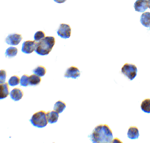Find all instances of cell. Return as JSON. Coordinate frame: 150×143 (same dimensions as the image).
<instances>
[{
    "label": "cell",
    "mask_w": 150,
    "mask_h": 143,
    "mask_svg": "<svg viewBox=\"0 0 150 143\" xmlns=\"http://www.w3.org/2000/svg\"><path fill=\"white\" fill-rule=\"evenodd\" d=\"M93 143H109L112 142V133L107 125H99L96 127L91 135Z\"/></svg>",
    "instance_id": "obj_1"
},
{
    "label": "cell",
    "mask_w": 150,
    "mask_h": 143,
    "mask_svg": "<svg viewBox=\"0 0 150 143\" xmlns=\"http://www.w3.org/2000/svg\"><path fill=\"white\" fill-rule=\"evenodd\" d=\"M55 42V38L54 37H45L37 42L36 53L41 56L47 55L51 51Z\"/></svg>",
    "instance_id": "obj_2"
},
{
    "label": "cell",
    "mask_w": 150,
    "mask_h": 143,
    "mask_svg": "<svg viewBox=\"0 0 150 143\" xmlns=\"http://www.w3.org/2000/svg\"><path fill=\"white\" fill-rule=\"evenodd\" d=\"M32 124L37 128H42L48 124L46 113L44 111H40L35 113L30 120Z\"/></svg>",
    "instance_id": "obj_3"
},
{
    "label": "cell",
    "mask_w": 150,
    "mask_h": 143,
    "mask_svg": "<svg viewBox=\"0 0 150 143\" xmlns=\"http://www.w3.org/2000/svg\"><path fill=\"white\" fill-rule=\"evenodd\" d=\"M137 72V67L132 64L126 63L122 68V73L130 81L133 80L136 77Z\"/></svg>",
    "instance_id": "obj_4"
},
{
    "label": "cell",
    "mask_w": 150,
    "mask_h": 143,
    "mask_svg": "<svg viewBox=\"0 0 150 143\" xmlns=\"http://www.w3.org/2000/svg\"><path fill=\"white\" fill-rule=\"evenodd\" d=\"M57 34L63 39L69 38L71 34V28L68 24H60V27L57 31Z\"/></svg>",
    "instance_id": "obj_5"
},
{
    "label": "cell",
    "mask_w": 150,
    "mask_h": 143,
    "mask_svg": "<svg viewBox=\"0 0 150 143\" xmlns=\"http://www.w3.org/2000/svg\"><path fill=\"white\" fill-rule=\"evenodd\" d=\"M37 42L35 41L24 42L22 47V51L25 54H31L35 51Z\"/></svg>",
    "instance_id": "obj_6"
},
{
    "label": "cell",
    "mask_w": 150,
    "mask_h": 143,
    "mask_svg": "<svg viewBox=\"0 0 150 143\" xmlns=\"http://www.w3.org/2000/svg\"><path fill=\"white\" fill-rule=\"evenodd\" d=\"M23 39L22 35L18 34L9 35L6 39V42L7 44L16 46L20 43Z\"/></svg>",
    "instance_id": "obj_7"
},
{
    "label": "cell",
    "mask_w": 150,
    "mask_h": 143,
    "mask_svg": "<svg viewBox=\"0 0 150 143\" xmlns=\"http://www.w3.org/2000/svg\"><path fill=\"white\" fill-rule=\"evenodd\" d=\"M80 72L78 68L74 66L69 67L67 70L64 76L66 78H72L73 79H76L80 76Z\"/></svg>",
    "instance_id": "obj_8"
},
{
    "label": "cell",
    "mask_w": 150,
    "mask_h": 143,
    "mask_svg": "<svg viewBox=\"0 0 150 143\" xmlns=\"http://www.w3.org/2000/svg\"><path fill=\"white\" fill-rule=\"evenodd\" d=\"M135 10L137 12L143 13L148 9L147 1L146 0H137L134 5Z\"/></svg>",
    "instance_id": "obj_9"
},
{
    "label": "cell",
    "mask_w": 150,
    "mask_h": 143,
    "mask_svg": "<svg viewBox=\"0 0 150 143\" xmlns=\"http://www.w3.org/2000/svg\"><path fill=\"white\" fill-rule=\"evenodd\" d=\"M24 95V93L22 90L19 88H14L11 92L10 96L11 99L15 101L20 100Z\"/></svg>",
    "instance_id": "obj_10"
},
{
    "label": "cell",
    "mask_w": 150,
    "mask_h": 143,
    "mask_svg": "<svg viewBox=\"0 0 150 143\" xmlns=\"http://www.w3.org/2000/svg\"><path fill=\"white\" fill-rule=\"evenodd\" d=\"M127 135H128V138L130 139L134 140V139H138L139 137L138 129L135 126L130 127L128 130Z\"/></svg>",
    "instance_id": "obj_11"
},
{
    "label": "cell",
    "mask_w": 150,
    "mask_h": 143,
    "mask_svg": "<svg viewBox=\"0 0 150 143\" xmlns=\"http://www.w3.org/2000/svg\"><path fill=\"white\" fill-rule=\"evenodd\" d=\"M47 119L50 124L56 123L58 121L59 113L55 111H49L46 113Z\"/></svg>",
    "instance_id": "obj_12"
},
{
    "label": "cell",
    "mask_w": 150,
    "mask_h": 143,
    "mask_svg": "<svg viewBox=\"0 0 150 143\" xmlns=\"http://www.w3.org/2000/svg\"><path fill=\"white\" fill-rule=\"evenodd\" d=\"M140 22L145 27H150V13L145 12L140 18Z\"/></svg>",
    "instance_id": "obj_13"
},
{
    "label": "cell",
    "mask_w": 150,
    "mask_h": 143,
    "mask_svg": "<svg viewBox=\"0 0 150 143\" xmlns=\"http://www.w3.org/2000/svg\"><path fill=\"white\" fill-rule=\"evenodd\" d=\"M1 88V93H0V99H4L7 97L9 94V87L8 84L7 83H5L1 84L0 85Z\"/></svg>",
    "instance_id": "obj_14"
},
{
    "label": "cell",
    "mask_w": 150,
    "mask_h": 143,
    "mask_svg": "<svg viewBox=\"0 0 150 143\" xmlns=\"http://www.w3.org/2000/svg\"><path fill=\"white\" fill-rule=\"evenodd\" d=\"M66 105L65 103L62 102V101H58L54 105V111L58 113L59 114L61 113L66 108Z\"/></svg>",
    "instance_id": "obj_15"
},
{
    "label": "cell",
    "mask_w": 150,
    "mask_h": 143,
    "mask_svg": "<svg viewBox=\"0 0 150 143\" xmlns=\"http://www.w3.org/2000/svg\"><path fill=\"white\" fill-rule=\"evenodd\" d=\"M141 108L144 112L150 113V99H145L142 102Z\"/></svg>",
    "instance_id": "obj_16"
},
{
    "label": "cell",
    "mask_w": 150,
    "mask_h": 143,
    "mask_svg": "<svg viewBox=\"0 0 150 143\" xmlns=\"http://www.w3.org/2000/svg\"><path fill=\"white\" fill-rule=\"evenodd\" d=\"M41 81V78L39 76L36 74H33L30 77V85L36 86L39 85Z\"/></svg>",
    "instance_id": "obj_17"
},
{
    "label": "cell",
    "mask_w": 150,
    "mask_h": 143,
    "mask_svg": "<svg viewBox=\"0 0 150 143\" xmlns=\"http://www.w3.org/2000/svg\"><path fill=\"white\" fill-rule=\"evenodd\" d=\"M18 53L17 48L14 47H10L6 50L5 56L6 57L12 58L17 55Z\"/></svg>",
    "instance_id": "obj_18"
},
{
    "label": "cell",
    "mask_w": 150,
    "mask_h": 143,
    "mask_svg": "<svg viewBox=\"0 0 150 143\" xmlns=\"http://www.w3.org/2000/svg\"><path fill=\"white\" fill-rule=\"evenodd\" d=\"M46 69L44 67L42 66H39L33 71L35 74L39 76L40 77L44 76V75L46 73Z\"/></svg>",
    "instance_id": "obj_19"
},
{
    "label": "cell",
    "mask_w": 150,
    "mask_h": 143,
    "mask_svg": "<svg viewBox=\"0 0 150 143\" xmlns=\"http://www.w3.org/2000/svg\"><path fill=\"white\" fill-rule=\"evenodd\" d=\"M20 82V77L17 76H13L12 77H11L10 79H9L8 83L11 86H14L18 85Z\"/></svg>",
    "instance_id": "obj_20"
},
{
    "label": "cell",
    "mask_w": 150,
    "mask_h": 143,
    "mask_svg": "<svg viewBox=\"0 0 150 143\" xmlns=\"http://www.w3.org/2000/svg\"><path fill=\"white\" fill-rule=\"evenodd\" d=\"M21 86L27 87L30 85V77L27 75H24L20 80Z\"/></svg>",
    "instance_id": "obj_21"
},
{
    "label": "cell",
    "mask_w": 150,
    "mask_h": 143,
    "mask_svg": "<svg viewBox=\"0 0 150 143\" xmlns=\"http://www.w3.org/2000/svg\"><path fill=\"white\" fill-rule=\"evenodd\" d=\"M45 37V34L44 32L42 31H38L35 33L34 36L35 41L36 42L40 41L41 39L44 38Z\"/></svg>",
    "instance_id": "obj_22"
},
{
    "label": "cell",
    "mask_w": 150,
    "mask_h": 143,
    "mask_svg": "<svg viewBox=\"0 0 150 143\" xmlns=\"http://www.w3.org/2000/svg\"><path fill=\"white\" fill-rule=\"evenodd\" d=\"M7 76V72L4 70H1L0 71V83H3L5 82Z\"/></svg>",
    "instance_id": "obj_23"
},
{
    "label": "cell",
    "mask_w": 150,
    "mask_h": 143,
    "mask_svg": "<svg viewBox=\"0 0 150 143\" xmlns=\"http://www.w3.org/2000/svg\"><path fill=\"white\" fill-rule=\"evenodd\" d=\"M54 1L57 3L61 4L63 3L64 2H66L67 0H54Z\"/></svg>",
    "instance_id": "obj_24"
},
{
    "label": "cell",
    "mask_w": 150,
    "mask_h": 143,
    "mask_svg": "<svg viewBox=\"0 0 150 143\" xmlns=\"http://www.w3.org/2000/svg\"><path fill=\"white\" fill-rule=\"evenodd\" d=\"M147 5H148V7H149V8L150 9V0H148L147 1Z\"/></svg>",
    "instance_id": "obj_25"
},
{
    "label": "cell",
    "mask_w": 150,
    "mask_h": 143,
    "mask_svg": "<svg viewBox=\"0 0 150 143\" xmlns=\"http://www.w3.org/2000/svg\"></svg>",
    "instance_id": "obj_26"
}]
</instances>
